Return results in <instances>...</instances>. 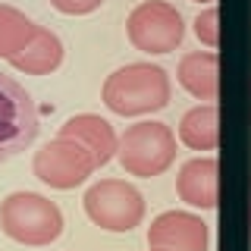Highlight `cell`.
I'll return each mask as SVG.
<instances>
[{"label": "cell", "mask_w": 251, "mask_h": 251, "mask_svg": "<svg viewBox=\"0 0 251 251\" xmlns=\"http://www.w3.org/2000/svg\"><path fill=\"white\" fill-rule=\"evenodd\" d=\"M104 104L120 116L157 113L170 104V75L154 63H126L104 82Z\"/></svg>", "instance_id": "obj_1"}, {"label": "cell", "mask_w": 251, "mask_h": 251, "mask_svg": "<svg viewBox=\"0 0 251 251\" xmlns=\"http://www.w3.org/2000/svg\"><path fill=\"white\" fill-rule=\"evenodd\" d=\"M0 229L19 245L44 248L60 239L63 214L38 192H13L0 201Z\"/></svg>", "instance_id": "obj_2"}, {"label": "cell", "mask_w": 251, "mask_h": 251, "mask_svg": "<svg viewBox=\"0 0 251 251\" xmlns=\"http://www.w3.org/2000/svg\"><path fill=\"white\" fill-rule=\"evenodd\" d=\"M116 157H120L123 170L129 176H141V179L160 176L176 160V135L167 123H154V120L135 123L120 135Z\"/></svg>", "instance_id": "obj_3"}, {"label": "cell", "mask_w": 251, "mask_h": 251, "mask_svg": "<svg viewBox=\"0 0 251 251\" xmlns=\"http://www.w3.org/2000/svg\"><path fill=\"white\" fill-rule=\"evenodd\" d=\"M85 214L94 226L107 232H129L145 217V198L135 185L123 179H100L85 192Z\"/></svg>", "instance_id": "obj_4"}, {"label": "cell", "mask_w": 251, "mask_h": 251, "mask_svg": "<svg viewBox=\"0 0 251 251\" xmlns=\"http://www.w3.org/2000/svg\"><path fill=\"white\" fill-rule=\"evenodd\" d=\"M38 107L16 78L0 73V163L19 157L38 138Z\"/></svg>", "instance_id": "obj_5"}, {"label": "cell", "mask_w": 251, "mask_h": 251, "mask_svg": "<svg viewBox=\"0 0 251 251\" xmlns=\"http://www.w3.org/2000/svg\"><path fill=\"white\" fill-rule=\"evenodd\" d=\"M126 35L141 53H170L182 44L185 22L176 6L163 0H145L126 19Z\"/></svg>", "instance_id": "obj_6"}, {"label": "cell", "mask_w": 251, "mask_h": 251, "mask_svg": "<svg viewBox=\"0 0 251 251\" xmlns=\"http://www.w3.org/2000/svg\"><path fill=\"white\" fill-rule=\"evenodd\" d=\"M94 170H98V163L88 154V148H82L75 138H66V135L50 138L31 157V173L50 188H75Z\"/></svg>", "instance_id": "obj_7"}, {"label": "cell", "mask_w": 251, "mask_h": 251, "mask_svg": "<svg viewBox=\"0 0 251 251\" xmlns=\"http://www.w3.org/2000/svg\"><path fill=\"white\" fill-rule=\"evenodd\" d=\"M148 248L207 251V223L188 210H167L148 229Z\"/></svg>", "instance_id": "obj_8"}, {"label": "cell", "mask_w": 251, "mask_h": 251, "mask_svg": "<svg viewBox=\"0 0 251 251\" xmlns=\"http://www.w3.org/2000/svg\"><path fill=\"white\" fill-rule=\"evenodd\" d=\"M217 185H220V163L217 157H195L182 163L176 176V192L179 198L192 207L214 210L217 207Z\"/></svg>", "instance_id": "obj_9"}, {"label": "cell", "mask_w": 251, "mask_h": 251, "mask_svg": "<svg viewBox=\"0 0 251 251\" xmlns=\"http://www.w3.org/2000/svg\"><path fill=\"white\" fill-rule=\"evenodd\" d=\"M57 135L75 138L82 148H88V154L94 157V163H98V167L110 163V157L116 154V148H120V138L113 135L110 123H107V120H100V116H94V113L69 116V120L60 126Z\"/></svg>", "instance_id": "obj_10"}, {"label": "cell", "mask_w": 251, "mask_h": 251, "mask_svg": "<svg viewBox=\"0 0 251 251\" xmlns=\"http://www.w3.org/2000/svg\"><path fill=\"white\" fill-rule=\"evenodd\" d=\"M179 85L198 100L214 104L220 94V57L217 50H192L176 66Z\"/></svg>", "instance_id": "obj_11"}, {"label": "cell", "mask_w": 251, "mask_h": 251, "mask_svg": "<svg viewBox=\"0 0 251 251\" xmlns=\"http://www.w3.org/2000/svg\"><path fill=\"white\" fill-rule=\"evenodd\" d=\"M63 63V44L50 28L38 25L35 35L28 38V44L22 47L16 57H10V66L19 69L25 75H47Z\"/></svg>", "instance_id": "obj_12"}, {"label": "cell", "mask_w": 251, "mask_h": 251, "mask_svg": "<svg viewBox=\"0 0 251 251\" xmlns=\"http://www.w3.org/2000/svg\"><path fill=\"white\" fill-rule=\"evenodd\" d=\"M179 141L192 151H214L220 145V107L198 104L192 107L179 123Z\"/></svg>", "instance_id": "obj_13"}, {"label": "cell", "mask_w": 251, "mask_h": 251, "mask_svg": "<svg viewBox=\"0 0 251 251\" xmlns=\"http://www.w3.org/2000/svg\"><path fill=\"white\" fill-rule=\"evenodd\" d=\"M35 28L38 25L25 13H19L16 6L0 3V57L3 60L16 57V53L28 44V38L35 35Z\"/></svg>", "instance_id": "obj_14"}, {"label": "cell", "mask_w": 251, "mask_h": 251, "mask_svg": "<svg viewBox=\"0 0 251 251\" xmlns=\"http://www.w3.org/2000/svg\"><path fill=\"white\" fill-rule=\"evenodd\" d=\"M195 35H198L201 44H207L210 50L220 44V10H217V6L198 13V19H195Z\"/></svg>", "instance_id": "obj_15"}, {"label": "cell", "mask_w": 251, "mask_h": 251, "mask_svg": "<svg viewBox=\"0 0 251 251\" xmlns=\"http://www.w3.org/2000/svg\"><path fill=\"white\" fill-rule=\"evenodd\" d=\"M50 3L63 16H85V13H94L104 0H50Z\"/></svg>", "instance_id": "obj_16"}, {"label": "cell", "mask_w": 251, "mask_h": 251, "mask_svg": "<svg viewBox=\"0 0 251 251\" xmlns=\"http://www.w3.org/2000/svg\"><path fill=\"white\" fill-rule=\"evenodd\" d=\"M192 3H214V0H192Z\"/></svg>", "instance_id": "obj_17"}, {"label": "cell", "mask_w": 251, "mask_h": 251, "mask_svg": "<svg viewBox=\"0 0 251 251\" xmlns=\"http://www.w3.org/2000/svg\"><path fill=\"white\" fill-rule=\"evenodd\" d=\"M151 251H163V248H151Z\"/></svg>", "instance_id": "obj_18"}]
</instances>
